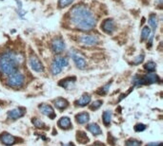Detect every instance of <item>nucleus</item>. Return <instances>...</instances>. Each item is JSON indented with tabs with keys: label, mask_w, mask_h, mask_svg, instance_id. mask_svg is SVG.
I'll return each instance as SVG.
<instances>
[{
	"label": "nucleus",
	"mask_w": 163,
	"mask_h": 146,
	"mask_svg": "<svg viewBox=\"0 0 163 146\" xmlns=\"http://www.w3.org/2000/svg\"><path fill=\"white\" fill-rule=\"evenodd\" d=\"M71 22L75 28L89 31L96 25V20L93 11L84 5H76L70 11Z\"/></svg>",
	"instance_id": "obj_1"
},
{
	"label": "nucleus",
	"mask_w": 163,
	"mask_h": 146,
	"mask_svg": "<svg viewBox=\"0 0 163 146\" xmlns=\"http://www.w3.org/2000/svg\"><path fill=\"white\" fill-rule=\"evenodd\" d=\"M18 62L16 60V55L13 51L8 50L0 55V69L3 73L11 75L15 72Z\"/></svg>",
	"instance_id": "obj_2"
},
{
	"label": "nucleus",
	"mask_w": 163,
	"mask_h": 146,
	"mask_svg": "<svg viewBox=\"0 0 163 146\" xmlns=\"http://www.w3.org/2000/svg\"><path fill=\"white\" fill-rule=\"evenodd\" d=\"M69 65V61L66 57H56L53 61L51 65V70L54 75H58L61 72L64 67H66Z\"/></svg>",
	"instance_id": "obj_3"
},
{
	"label": "nucleus",
	"mask_w": 163,
	"mask_h": 146,
	"mask_svg": "<svg viewBox=\"0 0 163 146\" xmlns=\"http://www.w3.org/2000/svg\"><path fill=\"white\" fill-rule=\"evenodd\" d=\"M24 75L22 73L18 72V71H15V72L11 73L10 77L8 78L7 81V85L11 87H14V88H18L21 87L24 83Z\"/></svg>",
	"instance_id": "obj_4"
},
{
	"label": "nucleus",
	"mask_w": 163,
	"mask_h": 146,
	"mask_svg": "<svg viewBox=\"0 0 163 146\" xmlns=\"http://www.w3.org/2000/svg\"><path fill=\"white\" fill-rule=\"evenodd\" d=\"M71 56H72L75 65L79 69H85V68L87 67V62H86L84 57H83L80 53H78L77 51H75V50H72V51H71Z\"/></svg>",
	"instance_id": "obj_5"
},
{
	"label": "nucleus",
	"mask_w": 163,
	"mask_h": 146,
	"mask_svg": "<svg viewBox=\"0 0 163 146\" xmlns=\"http://www.w3.org/2000/svg\"><path fill=\"white\" fill-rule=\"evenodd\" d=\"M29 65H31L32 69L34 70L35 72L41 73L44 71V67L42 65V63L40 62V60L38 59L35 55H32L29 59Z\"/></svg>",
	"instance_id": "obj_6"
},
{
	"label": "nucleus",
	"mask_w": 163,
	"mask_h": 146,
	"mask_svg": "<svg viewBox=\"0 0 163 146\" xmlns=\"http://www.w3.org/2000/svg\"><path fill=\"white\" fill-rule=\"evenodd\" d=\"M101 29L105 33L107 34H112L115 29V21L112 19H106L103 21V23L101 24Z\"/></svg>",
	"instance_id": "obj_7"
},
{
	"label": "nucleus",
	"mask_w": 163,
	"mask_h": 146,
	"mask_svg": "<svg viewBox=\"0 0 163 146\" xmlns=\"http://www.w3.org/2000/svg\"><path fill=\"white\" fill-rule=\"evenodd\" d=\"M26 113L25 108L23 107H18V108H14L13 110H10L8 112V117L9 119H11V120H17V119L23 117Z\"/></svg>",
	"instance_id": "obj_8"
},
{
	"label": "nucleus",
	"mask_w": 163,
	"mask_h": 146,
	"mask_svg": "<svg viewBox=\"0 0 163 146\" xmlns=\"http://www.w3.org/2000/svg\"><path fill=\"white\" fill-rule=\"evenodd\" d=\"M39 110L43 115L47 116V117H49L50 119H52V120L55 118V113L54 111V109H53V107L51 105H49V104H45V103L40 104Z\"/></svg>",
	"instance_id": "obj_9"
},
{
	"label": "nucleus",
	"mask_w": 163,
	"mask_h": 146,
	"mask_svg": "<svg viewBox=\"0 0 163 146\" xmlns=\"http://www.w3.org/2000/svg\"><path fill=\"white\" fill-rule=\"evenodd\" d=\"M52 49L55 53H61L65 49V43L62 38H55L52 42Z\"/></svg>",
	"instance_id": "obj_10"
},
{
	"label": "nucleus",
	"mask_w": 163,
	"mask_h": 146,
	"mask_svg": "<svg viewBox=\"0 0 163 146\" xmlns=\"http://www.w3.org/2000/svg\"><path fill=\"white\" fill-rule=\"evenodd\" d=\"M99 42L98 37L94 35H83L80 38V43L86 46H94Z\"/></svg>",
	"instance_id": "obj_11"
},
{
	"label": "nucleus",
	"mask_w": 163,
	"mask_h": 146,
	"mask_svg": "<svg viewBox=\"0 0 163 146\" xmlns=\"http://www.w3.org/2000/svg\"><path fill=\"white\" fill-rule=\"evenodd\" d=\"M0 141L5 145H13L16 142V139L15 137H13V135H11V134L4 133L0 136Z\"/></svg>",
	"instance_id": "obj_12"
},
{
	"label": "nucleus",
	"mask_w": 163,
	"mask_h": 146,
	"mask_svg": "<svg viewBox=\"0 0 163 146\" xmlns=\"http://www.w3.org/2000/svg\"><path fill=\"white\" fill-rule=\"evenodd\" d=\"M142 79H143L144 85H151V83H156L160 81V80H159V77L154 72L148 73L147 75L142 77Z\"/></svg>",
	"instance_id": "obj_13"
},
{
	"label": "nucleus",
	"mask_w": 163,
	"mask_h": 146,
	"mask_svg": "<svg viewBox=\"0 0 163 146\" xmlns=\"http://www.w3.org/2000/svg\"><path fill=\"white\" fill-rule=\"evenodd\" d=\"M57 124L61 129H64V130H68L70 129V128H72V123H71L70 118L68 117H62L60 120L58 121Z\"/></svg>",
	"instance_id": "obj_14"
},
{
	"label": "nucleus",
	"mask_w": 163,
	"mask_h": 146,
	"mask_svg": "<svg viewBox=\"0 0 163 146\" xmlns=\"http://www.w3.org/2000/svg\"><path fill=\"white\" fill-rule=\"evenodd\" d=\"M89 120H90V115L88 114L87 112H82V113H79L75 116V121L76 123H79V124H84V123H87Z\"/></svg>",
	"instance_id": "obj_15"
},
{
	"label": "nucleus",
	"mask_w": 163,
	"mask_h": 146,
	"mask_svg": "<svg viewBox=\"0 0 163 146\" xmlns=\"http://www.w3.org/2000/svg\"><path fill=\"white\" fill-rule=\"evenodd\" d=\"M75 83V77H70V78H67L65 80H62V82L59 83V85L63 86L64 88H67V89H72V87L73 86Z\"/></svg>",
	"instance_id": "obj_16"
},
{
	"label": "nucleus",
	"mask_w": 163,
	"mask_h": 146,
	"mask_svg": "<svg viewBox=\"0 0 163 146\" xmlns=\"http://www.w3.org/2000/svg\"><path fill=\"white\" fill-rule=\"evenodd\" d=\"M55 105L57 109L59 110H63L65 108H67V106L69 105V103L65 99L63 98H57L55 101Z\"/></svg>",
	"instance_id": "obj_17"
},
{
	"label": "nucleus",
	"mask_w": 163,
	"mask_h": 146,
	"mask_svg": "<svg viewBox=\"0 0 163 146\" xmlns=\"http://www.w3.org/2000/svg\"><path fill=\"white\" fill-rule=\"evenodd\" d=\"M87 128H88V130L94 136H98V135H101L102 134V130L100 129V127L96 123L89 124Z\"/></svg>",
	"instance_id": "obj_18"
},
{
	"label": "nucleus",
	"mask_w": 163,
	"mask_h": 146,
	"mask_svg": "<svg viewBox=\"0 0 163 146\" xmlns=\"http://www.w3.org/2000/svg\"><path fill=\"white\" fill-rule=\"evenodd\" d=\"M90 102H91V96L89 94H84L82 95L80 99L76 101V104L79 106H85L88 103H90Z\"/></svg>",
	"instance_id": "obj_19"
},
{
	"label": "nucleus",
	"mask_w": 163,
	"mask_h": 146,
	"mask_svg": "<svg viewBox=\"0 0 163 146\" xmlns=\"http://www.w3.org/2000/svg\"><path fill=\"white\" fill-rule=\"evenodd\" d=\"M148 22H149L151 28L153 29V32L155 33V31H156V28H158V17H156V14H151L149 16Z\"/></svg>",
	"instance_id": "obj_20"
},
{
	"label": "nucleus",
	"mask_w": 163,
	"mask_h": 146,
	"mask_svg": "<svg viewBox=\"0 0 163 146\" xmlns=\"http://www.w3.org/2000/svg\"><path fill=\"white\" fill-rule=\"evenodd\" d=\"M151 35V29L149 27L145 26L143 29H142V31H141V40L144 41V40H148V38L150 37Z\"/></svg>",
	"instance_id": "obj_21"
},
{
	"label": "nucleus",
	"mask_w": 163,
	"mask_h": 146,
	"mask_svg": "<svg viewBox=\"0 0 163 146\" xmlns=\"http://www.w3.org/2000/svg\"><path fill=\"white\" fill-rule=\"evenodd\" d=\"M112 121V112L107 110L103 113V123L105 125H110Z\"/></svg>",
	"instance_id": "obj_22"
},
{
	"label": "nucleus",
	"mask_w": 163,
	"mask_h": 146,
	"mask_svg": "<svg viewBox=\"0 0 163 146\" xmlns=\"http://www.w3.org/2000/svg\"><path fill=\"white\" fill-rule=\"evenodd\" d=\"M76 139H77L78 141H80L81 143H86V142L89 141V138L87 135L84 132H81V131H78L77 135H76Z\"/></svg>",
	"instance_id": "obj_23"
},
{
	"label": "nucleus",
	"mask_w": 163,
	"mask_h": 146,
	"mask_svg": "<svg viewBox=\"0 0 163 146\" xmlns=\"http://www.w3.org/2000/svg\"><path fill=\"white\" fill-rule=\"evenodd\" d=\"M144 68L146 70L148 71H151V72H153V71H155L156 70V64L155 62H152V61H150V62H148L145 64L144 65Z\"/></svg>",
	"instance_id": "obj_24"
},
{
	"label": "nucleus",
	"mask_w": 163,
	"mask_h": 146,
	"mask_svg": "<svg viewBox=\"0 0 163 146\" xmlns=\"http://www.w3.org/2000/svg\"><path fill=\"white\" fill-rule=\"evenodd\" d=\"M125 146H141V141L135 139H130L126 141Z\"/></svg>",
	"instance_id": "obj_25"
},
{
	"label": "nucleus",
	"mask_w": 163,
	"mask_h": 146,
	"mask_svg": "<svg viewBox=\"0 0 163 146\" xmlns=\"http://www.w3.org/2000/svg\"><path fill=\"white\" fill-rule=\"evenodd\" d=\"M32 123H34V126L37 127V128H44V127H45V123H44L41 120H39V119H37V118L32 119Z\"/></svg>",
	"instance_id": "obj_26"
},
{
	"label": "nucleus",
	"mask_w": 163,
	"mask_h": 146,
	"mask_svg": "<svg viewBox=\"0 0 163 146\" xmlns=\"http://www.w3.org/2000/svg\"><path fill=\"white\" fill-rule=\"evenodd\" d=\"M75 0H59L58 1V6L59 8H65L67 6L71 5Z\"/></svg>",
	"instance_id": "obj_27"
},
{
	"label": "nucleus",
	"mask_w": 163,
	"mask_h": 146,
	"mask_svg": "<svg viewBox=\"0 0 163 146\" xmlns=\"http://www.w3.org/2000/svg\"><path fill=\"white\" fill-rule=\"evenodd\" d=\"M110 86H111V83H107V85H104V86H103V87L100 88V90L97 91V93H98L99 95H104V94H107V93H108V91H109Z\"/></svg>",
	"instance_id": "obj_28"
},
{
	"label": "nucleus",
	"mask_w": 163,
	"mask_h": 146,
	"mask_svg": "<svg viewBox=\"0 0 163 146\" xmlns=\"http://www.w3.org/2000/svg\"><path fill=\"white\" fill-rule=\"evenodd\" d=\"M102 103H103V102L101 100H97V101H96V102H94L93 103L91 104V109H93V110L98 109L99 107L102 105Z\"/></svg>",
	"instance_id": "obj_29"
},
{
	"label": "nucleus",
	"mask_w": 163,
	"mask_h": 146,
	"mask_svg": "<svg viewBox=\"0 0 163 146\" xmlns=\"http://www.w3.org/2000/svg\"><path fill=\"white\" fill-rule=\"evenodd\" d=\"M143 60H144V54H140V55H138L134 61H133V64H134V65H139L140 63L143 62Z\"/></svg>",
	"instance_id": "obj_30"
},
{
	"label": "nucleus",
	"mask_w": 163,
	"mask_h": 146,
	"mask_svg": "<svg viewBox=\"0 0 163 146\" xmlns=\"http://www.w3.org/2000/svg\"><path fill=\"white\" fill-rule=\"evenodd\" d=\"M145 129H146V125L143 123H138L135 126V130L136 132H142V131H144Z\"/></svg>",
	"instance_id": "obj_31"
},
{
	"label": "nucleus",
	"mask_w": 163,
	"mask_h": 146,
	"mask_svg": "<svg viewBox=\"0 0 163 146\" xmlns=\"http://www.w3.org/2000/svg\"><path fill=\"white\" fill-rule=\"evenodd\" d=\"M146 146H162V142L161 141H158V142H150V143H148Z\"/></svg>",
	"instance_id": "obj_32"
},
{
	"label": "nucleus",
	"mask_w": 163,
	"mask_h": 146,
	"mask_svg": "<svg viewBox=\"0 0 163 146\" xmlns=\"http://www.w3.org/2000/svg\"><path fill=\"white\" fill-rule=\"evenodd\" d=\"M62 146H75L73 143H66V144H62Z\"/></svg>",
	"instance_id": "obj_33"
}]
</instances>
